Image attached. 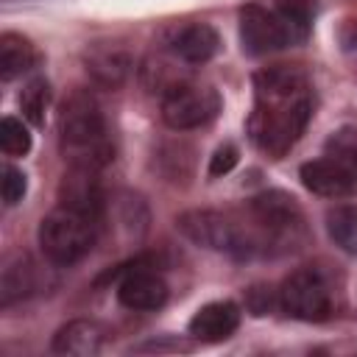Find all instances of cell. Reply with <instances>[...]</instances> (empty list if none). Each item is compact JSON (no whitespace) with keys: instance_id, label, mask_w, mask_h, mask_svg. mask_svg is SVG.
Returning <instances> with one entry per match:
<instances>
[{"instance_id":"15","label":"cell","mask_w":357,"mask_h":357,"mask_svg":"<svg viewBox=\"0 0 357 357\" xmlns=\"http://www.w3.org/2000/svg\"><path fill=\"white\" fill-rule=\"evenodd\" d=\"M173 53L181 59V61H187V64H204V61H209L215 53H218V47H220V36H218V31L212 28V25H206V22H190V25H184L176 36H173Z\"/></svg>"},{"instance_id":"19","label":"cell","mask_w":357,"mask_h":357,"mask_svg":"<svg viewBox=\"0 0 357 357\" xmlns=\"http://www.w3.org/2000/svg\"><path fill=\"white\" fill-rule=\"evenodd\" d=\"M156 162L170 181H181V178H190L195 159H192V148L187 142H165L156 153Z\"/></svg>"},{"instance_id":"26","label":"cell","mask_w":357,"mask_h":357,"mask_svg":"<svg viewBox=\"0 0 357 357\" xmlns=\"http://www.w3.org/2000/svg\"><path fill=\"white\" fill-rule=\"evenodd\" d=\"M337 42H340V47L343 50H357V17H349V20H343L340 22V28H337Z\"/></svg>"},{"instance_id":"12","label":"cell","mask_w":357,"mask_h":357,"mask_svg":"<svg viewBox=\"0 0 357 357\" xmlns=\"http://www.w3.org/2000/svg\"><path fill=\"white\" fill-rule=\"evenodd\" d=\"M240 326V310L234 301H212L204 304L192 321H190V335L201 343H220L231 337V332Z\"/></svg>"},{"instance_id":"16","label":"cell","mask_w":357,"mask_h":357,"mask_svg":"<svg viewBox=\"0 0 357 357\" xmlns=\"http://www.w3.org/2000/svg\"><path fill=\"white\" fill-rule=\"evenodd\" d=\"M33 290H36V271L28 257H17L14 262H8L3 268V276H0V304L3 307H11V304L28 298Z\"/></svg>"},{"instance_id":"22","label":"cell","mask_w":357,"mask_h":357,"mask_svg":"<svg viewBox=\"0 0 357 357\" xmlns=\"http://www.w3.org/2000/svg\"><path fill=\"white\" fill-rule=\"evenodd\" d=\"M276 3V11L282 17H287L290 22H296L298 28L307 31L312 14H315V0H273Z\"/></svg>"},{"instance_id":"17","label":"cell","mask_w":357,"mask_h":357,"mask_svg":"<svg viewBox=\"0 0 357 357\" xmlns=\"http://www.w3.org/2000/svg\"><path fill=\"white\" fill-rule=\"evenodd\" d=\"M36 59H39V53L25 36L11 33V31L0 36V75H3V81H11V78L22 75L25 70H31L36 64Z\"/></svg>"},{"instance_id":"18","label":"cell","mask_w":357,"mask_h":357,"mask_svg":"<svg viewBox=\"0 0 357 357\" xmlns=\"http://www.w3.org/2000/svg\"><path fill=\"white\" fill-rule=\"evenodd\" d=\"M326 231L346 254H357V206H335L326 212Z\"/></svg>"},{"instance_id":"7","label":"cell","mask_w":357,"mask_h":357,"mask_svg":"<svg viewBox=\"0 0 357 357\" xmlns=\"http://www.w3.org/2000/svg\"><path fill=\"white\" fill-rule=\"evenodd\" d=\"M251 215L254 220L262 226V231L268 234V240L273 245H298L307 234L304 226V215L296 204V198H290L287 192L279 190H268L251 198Z\"/></svg>"},{"instance_id":"5","label":"cell","mask_w":357,"mask_h":357,"mask_svg":"<svg viewBox=\"0 0 357 357\" xmlns=\"http://www.w3.org/2000/svg\"><path fill=\"white\" fill-rule=\"evenodd\" d=\"M304 33H307L304 28H298L279 11H268L257 3L240 8V39H243V50L251 56L284 50L287 45L304 39Z\"/></svg>"},{"instance_id":"1","label":"cell","mask_w":357,"mask_h":357,"mask_svg":"<svg viewBox=\"0 0 357 357\" xmlns=\"http://www.w3.org/2000/svg\"><path fill=\"white\" fill-rule=\"evenodd\" d=\"M312 114V95L304 70L273 64L254 75V112L248 134L259 151L279 159L304 134Z\"/></svg>"},{"instance_id":"8","label":"cell","mask_w":357,"mask_h":357,"mask_svg":"<svg viewBox=\"0 0 357 357\" xmlns=\"http://www.w3.org/2000/svg\"><path fill=\"white\" fill-rule=\"evenodd\" d=\"M220 112V98L212 86L181 81L162 98V120L176 131L206 126Z\"/></svg>"},{"instance_id":"2","label":"cell","mask_w":357,"mask_h":357,"mask_svg":"<svg viewBox=\"0 0 357 357\" xmlns=\"http://www.w3.org/2000/svg\"><path fill=\"white\" fill-rule=\"evenodd\" d=\"M59 142L73 167L100 170L112 162L114 148L106 137V120L89 92L78 89L64 100L59 114Z\"/></svg>"},{"instance_id":"25","label":"cell","mask_w":357,"mask_h":357,"mask_svg":"<svg viewBox=\"0 0 357 357\" xmlns=\"http://www.w3.org/2000/svg\"><path fill=\"white\" fill-rule=\"evenodd\" d=\"M234 165H237V148H234V145H223V148L215 151V156H212V162H209V176H223V173H229Z\"/></svg>"},{"instance_id":"14","label":"cell","mask_w":357,"mask_h":357,"mask_svg":"<svg viewBox=\"0 0 357 357\" xmlns=\"http://www.w3.org/2000/svg\"><path fill=\"white\" fill-rule=\"evenodd\" d=\"M103 343H106V329L89 318H75L53 335V351L73 357H92L103 349Z\"/></svg>"},{"instance_id":"27","label":"cell","mask_w":357,"mask_h":357,"mask_svg":"<svg viewBox=\"0 0 357 357\" xmlns=\"http://www.w3.org/2000/svg\"><path fill=\"white\" fill-rule=\"evenodd\" d=\"M354 165H357V153H354Z\"/></svg>"},{"instance_id":"23","label":"cell","mask_w":357,"mask_h":357,"mask_svg":"<svg viewBox=\"0 0 357 357\" xmlns=\"http://www.w3.org/2000/svg\"><path fill=\"white\" fill-rule=\"evenodd\" d=\"M22 195H25V173L11 167V165H6L3 167V204L14 206Z\"/></svg>"},{"instance_id":"24","label":"cell","mask_w":357,"mask_h":357,"mask_svg":"<svg viewBox=\"0 0 357 357\" xmlns=\"http://www.w3.org/2000/svg\"><path fill=\"white\" fill-rule=\"evenodd\" d=\"M245 304H248V310H251L254 315H265V312L271 310V304H273V293H271V287H265V284H254V287L245 293Z\"/></svg>"},{"instance_id":"21","label":"cell","mask_w":357,"mask_h":357,"mask_svg":"<svg viewBox=\"0 0 357 357\" xmlns=\"http://www.w3.org/2000/svg\"><path fill=\"white\" fill-rule=\"evenodd\" d=\"M0 145H3V153L22 156L31 148V134L17 117H3V123H0Z\"/></svg>"},{"instance_id":"3","label":"cell","mask_w":357,"mask_h":357,"mask_svg":"<svg viewBox=\"0 0 357 357\" xmlns=\"http://www.w3.org/2000/svg\"><path fill=\"white\" fill-rule=\"evenodd\" d=\"M39 245L50 262L75 265L95 245V220L59 206L39 223Z\"/></svg>"},{"instance_id":"4","label":"cell","mask_w":357,"mask_h":357,"mask_svg":"<svg viewBox=\"0 0 357 357\" xmlns=\"http://www.w3.org/2000/svg\"><path fill=\"white\" fill-rule=\"evenodd\" d=\"M176 226L195 245L223 251L231 257H251L259 248L245 234V229H240L231 218H226L223 212H215V209H190V212L178 215Z\"/></svg>"},{"instance_id":"6","label":"cell","mask_w":357,"mask_h":357,"mask_svg":"<svg viewBox=\"0 0 357 357\" xmlns=\"http://www.w3.org/2000/svg\"><path fill=\"white\" fill-rule=\"evenodd\" d=\"M279 304H282V310L290 318H298V321H326L335 312L332 287L312 268L293 271L282 282V287H279Z\"/></svg>"},{"instance_id":"13","label":"cell","mask_w":357,"mask_h":357,"mask_svg":"<svg viewBox=\"0 0 357 357\" xmlns=\"http://www.w3.org/2000/svg\"><path fill=\"white\" fill-rule=\"evenodd\" d=\"M86 73L106 89H117L126 84L131 73V56L120 45H92L84 53Z\"/></svg>"},{"instance_id":"9","label":"cell","mask_w":357,"mask_h":357,"mask_svg":"<svg viewBox=\"0 0 357 357\" xmlns=\"http://www.w3.org/2000/svg\"><path fill=\"white\" fill-rule=\"evenodd\" d=\"M117 298L123 307L137 312H153L167 301V284L156 276L148 257H137L134 262L123 265V279L117 284Z\"/></svg>"},{"instance_id":"11","label":"cell","mask_w":357,"mask_h":357,"mask_svg":"<svg viewBox=\"0 0 357 357\" xmlns=\"http://www.w3.org/2000/svg\"><path fill=\"white\" fill-rule=\"evenodd\" d=\"M59 201L64 209H73L78 215L98 220L103 212V190L95 178V170L73 167L59 184Z\"/></svg>"},{"instance_id":"20","label":"cell","mask_w":357,"mask_h":357,"mask_svg":"<svg viewBox=\"0 0 357 357\" xmlns=\"http://www.w3.org/2000/svg\"><path fill=\"white\" fill-rule=\"evenodd\" d=\"M47 103H50V86H47V81L33 78L31 84H25V89H22V95H20V109H22V114H25L33 126H42V123H45V109H47Z\"/></svg>"},{"instance_id":"10","label":"cell","mask_w":357,"mask_h":357,"mask_svg":"<svg viewBox=\"0 0 357 357\" xmlns=\"http://www.w3.org/2000/svg\"><path fill=\"white\" fill-rule=\"evenodd\" d=\"M301 184L315 192V195H324V198H349L354 195L357 190V178L354 173L335 162V159H312V162H304L301 170Z\"/></svg>"}]
</instances>
